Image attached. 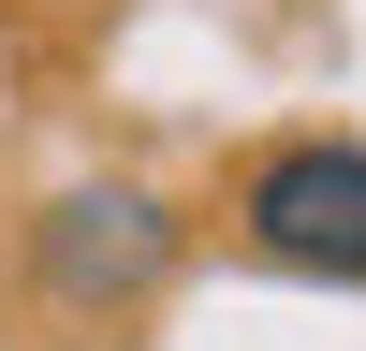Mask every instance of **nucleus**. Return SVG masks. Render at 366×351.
Instances as JSON below:
<instances>
[{
	"mask_svg": "<svg viewBox=\"0 0 366 351\" xmlns=\"http://www.w3.org/2000/svg\"><path fill=\"white\" fill-rule=\"evenodd\" d=\"M234 234L293 278H366V146H337V132L264 146L249 190H234Z\"/></svg>",
	"mask_w": 366,
	"mask_h": 351,
	"instance_id": "f257e3e1",
	"label": "nucleus"
},
{
	"mask_svg": "<svg viewBox=\"0 0 366 351\" xmlns=\"http://www.w3.org/2000/svg\"><path fill=\"white\" fill-rule=\"evenodd\" d=\"M176 263V220L147 190H74L44 220V278H59V307H132L147 278Z\"/></svg>",
	"mask_w": 366,
	"mask_h": 351,
	"instance_id": "f03ea898",
	"label": "nucleus"
}]
</instances>
